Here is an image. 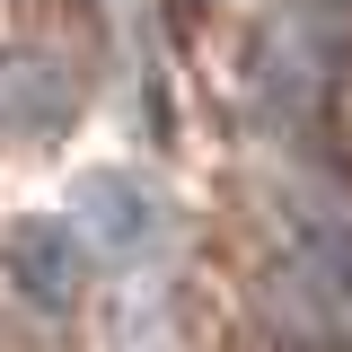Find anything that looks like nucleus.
I'll use <instances>...</instances> for the list:
<instances>
[{
  "label": "nucleus",
  "mask_w": 352,
  "mask_h": 352,
  "mask_svg": "<svg viewBox=\"0 0 352 352\" xmlns=\"http://www.w3.org/2000/svg\"><path fill=\"white\" fill-rule=\"evenodd\" d=\"M273 229H282V264L317 308L352 317V203L317 176H282L273 185Z\"/></svg>",
  "instance_id": "nucleus-1"
},
{
  "label": "nucleus",
  "mask_w": 352,
  "mask_h": 352,
  "mask_svg": "<svg viewBox=\"0 0 352 352\" xmlns=\"http://www.w3.org/2000/svg\"><path fill=\"white\" fill-rule=\"evenodd\" d=\"M71 220H80V238L106 264H141L150 247H159V194H150L141 176H124V168H97V176H88Z\"/></svg>",
  "instance_id": "nucleus-2"
},
{
  "label": "nucleus",
  "mask_w": 352,
  "mask_h": 352,
  "mask_svg": "<svg viewBox=\"0 0 352 352\" xmlns=\"http://www.w3.org/2000/svg\"><path fill=\"white\" fill-rule=\"evenodd\" d=\"M88 256H97V247L80 238V220H18V229H9V282L36 308H71L80 300Z\"/></svg>",
  "instance_id": "nucleus-3"
}]
</instances>
